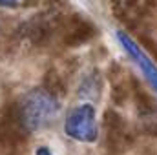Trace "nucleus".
<instances>
[{
  "label": "nucleus",
  "instance_id": "nucleus-1",
  "mask_svg": "<svg viewBox=\"0 0 157 155\" xmlns=\"http://www.w3.org/2000/svg\"><path fill=\"white\" fill-rule=\"evenodd\" d=\"M60 93L40 84L28 89L11 108V117L24 137L40 133L51 128L60 117Z\"/></svg>",
  "mask_w": 157,
  "mask_h": 155
},
{
  "label": "nucleus",
  "instance_id": "nucleus-2",
  "mask_svg": "<svg viewBox=\"0 0 157 155\" xmlns=\"http://www.w3.org/2000/svg\"><path fill=\"white\" fill-rule=\"evenodd\" d=\"M64 135L80 144H95L101 137V124L93 102L77 100L64 113Z\"/></svg>",
  "mask_w": 157,
  "mask_h": 155
},
{
  "label": "nucleus",
  "instance_id": "nucleus-3",
  "mask_svg": "<svg viewBox=\"0 0 157 155\" xmlns=\"http://www.w3.org/2000/svg\"><path fill=\"white\" fill-rule=\"evenodd\" d=\"M60 26L62 22H59L53 15H37L33 18L24 20L17 28L15 37L22 46L39 47L51 40L57 33H60Z\"/></svg>",
  "mask_w": 157,
  "mask_h": 155
},
{
  "label": "nucleus",
  "instance_id": "nucleus-4",
  "mask_svg": "<svg viewBox=\"0 0 157 155\" xmlns=\"http://www.w3.org/2000/svg\"><path fill=\"white\" fill-rule=\"evenodd\" d=\"M102 126H104V135H106V146L113 153L124 152L132 144V130L128 122L124 120V117L117 113L115 110H108L104 113Z\"/></svg>",
  "mask_w": 157,
  "mask_h": 155
},
{
  "label": "nucleus",
  "instance_id": "nucleus-5",
  "mask_svg": "<svg viewBox=\"0 0 157 155\" xmlns=\"http://www.w3.org/2000/svg\"><path fill=\"white\" fill-rule=\"evenodd\" d=\"M95 26L91 22H88L86 18H82L80 15H73L62 20L60 26V40L64 46L68 47H77L84 46L86 42L95 37Z\"/></svg>",
  "mask_w": 157,
  "mask_h": 155
},
{
  "label": "nucleus",
  "instance_id": "nucleus-6",
  "mask_svg": "<svg viewBox=\"0 0 157 155\" xmlns=\"http://www.w3.org/2000/svg\"><path fill=\"white\" fill-rule=\"evenodd\" d=\"M102 89H104V80L97 68H90L82 71L75 88L78 100H86V102H97L102 95Z\"/></svg>",
  "mask_w": 157,
  "mask_h": 155
},
{
  "label": "nucleus",
  "instance_id": "nucleus-7",
  "mask_svg": "<svg viewBox=\"0 0 157 155\" xmlns=\"http://www.w3.org/2000/svg\"><path fill=\"white\" fill-rule=\"evenodd\" d=\"M29 4V0H0V9H17Z\"/></svg>",
  "mask_w": 157,
  "mask_h": 155
},
{
  "label": "nucleus",
  "instance_id": "nucleus-8",
  "mask_svg": "<svg viewBox=\"0 0 157 155\" xmlns=\"http://www.w3.org/2000/svg\"><path fill=\"white\" fill-rule=\"evenodd\" d=\"M35 155H55L53 153V150L49 148V146H46V144H40L35 148Z\"/></svg>",
  "mask_w": 157,
  "mask_h": 155
}]
</instances>
